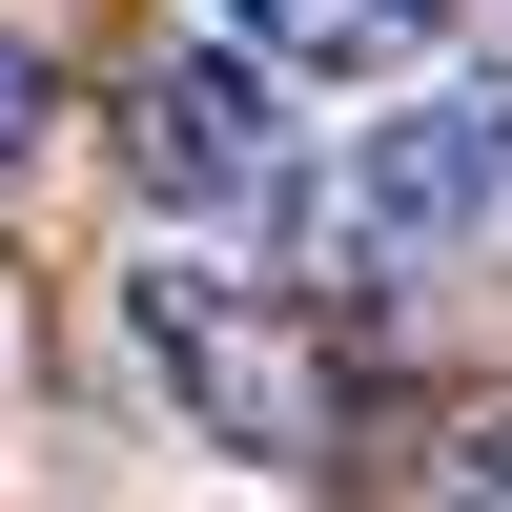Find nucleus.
Listing matches in <instances>:
<instances>
[{
    "label": "nucleus",
    "mask_w": 512,
    "mask_h": 512,
    "mask_svg": "<svg viewBox=\"0 0 512 512\" xmlns=\"http://www.w3.org/2000/svg\"><path fill=\"white\" fill-rule=\"evenodd\" d=\"M0 164H41V41H0Z\"/></svg>",
    "instance_id": "39448f33"
},
{
    "label": "nucleus",
    "mask_w": 512,
    "mask_h": 512,
    "mask_svg": "<svg viewBox=\"0 0 512 512\" xmlns=\"http://www.w3.org/2000/svg\"><path fill=\"white\" fill-rule=\"evenodd\" d=\"M123 369H144V390L185 410V451H226V472H308L328 451V349L267 287H226L205 246H144V267H123Z\"/></svg>",
    "instance_id": "f03ea898"
},
{
    "label": "nucleus",
    "mask_w": 512,
    "mask_h": 512,
    "mask_svg": "<svg viewBox=\"0 0 512 512\" xmlns=\"http://www.w3.org/2000/svg\"><path fill=\"white\" fill-rule=\"evenodd\" d=\"M328 267H349L369 308H431V287L512 267V82H410V103L369 123L349 185H328Z\"/></svg>",
    "instance_id": "f257e3e1"
},
{
    "label": "nucleus",
    "mask_w": 512,
    "mask_h": 512,
    "mask_svg": "<svg viewBox=\"0 0 512 512\" xmlns=\"http://www.w3.org/2000/svg\"><path fill=\"white\" fill-rule=\"evenodd\" d=\"M226 41H267L287 82H390L410 41H431V0H205Z\"/></svg>",
    "instance_id": "20e7f679"
},
{
    "label": "nucleus",
    "mask_w": 512,
    "mask_h": 512,
    "mask_svg": "<svg viewBox=\"0 0 512 512\" xmlns=\"http://www.w3.org/2000/svg\"><path fill=\"white\" fill-rule=\"evenodd\" d=\"M123 185H144L164 226H246V205L287 185V62L267 41H164V62L123 82Z\"/></svg>",
    "instance_id": "7ed1b4c3"
},
{
    "label": "nucleus",
    "mask_w": 512,
    "mask_h": 512,
    "mask_svg": "<svg viewBox=\"0 0 512 512\" xmlns=\"http://www.w3.org/2000/svg\"><path fill=\"white\" fill-rule=\"evenodd\" d=\"M451 492H512V410H472V431H451Z\"/></svg>",
    "instance_id": "423d86ee"
}]
</instances>
